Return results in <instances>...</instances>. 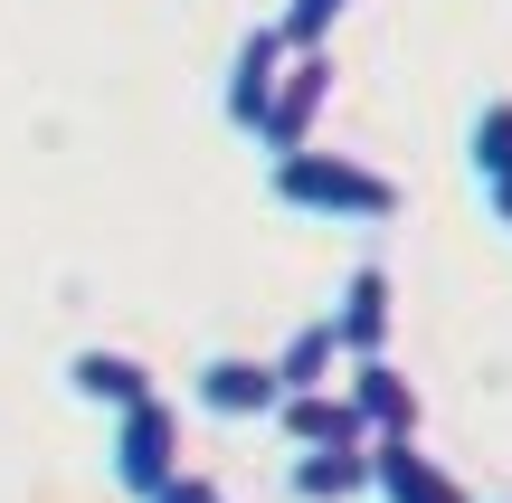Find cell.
Masks as SVG:
<instances>
[{
    "instance_id": "obj_4",
    "label": "cell",
    "mask_w": 512,
    "mask_h": 503,
    "mask_svg": "<svg viewBox=\"0 0 512 503\" xmlns=\"http://www.w3.org/2000/svg\"><path fill=\"white\" fill-rule=\"evenodd\" d=\"M323 105H332V48H294L285 86H275L266 124H256V152H266V162L304 152V143H313V124H323Z\"/></svg>"
},
{
    "instance_id": "obj_7",
    "label": "cell",
    "mask_w": 512,
    "mask_h": 503,
    "mask_svg": "<svg viewBox=\"0 0 512 503\" xmlns=\"http://www.w3.org/2000/svg\"><path fill=\"white\" fill-rule=\"evenodd\" d=\"M332 323H342V342H351V361H380L389 352V333H399V285H389V266H351L342 276V304H332Z\"/></svg>"
},
{
    "instance_id": "obj_5",
    "label": "cell",
    "mask_w": 512,
    "mask_h": 503,
    "mask_svg": "<svg viewBox=\"0 0 512 503\" xmlns=\"http://www.w3.org/2000/svg\"><path fill=\"white\" fill-rule=\"evenodd\" d=\"M190 399H200L209 418H275L285 409V371L256 352H209L200 380H190Z\"/></svg>"
},
{
    "instance_id": "obj_14",
    "label": "cell",
    "mask_w": 512,
    "mask_h": 503,
    "mask_svg": "<svg viewBox=\"0 0 512 503\" xmlns=\"http://www.w3.org/2000/svg\"><path fill=\"white\" fill-rule=\"evenodd\" d=\"M342 10H351V0H285V38H294V48H332Z\"/></svg>"
},
{
    "instance_id": "obj_8",
    "label": "cell",
    "mask_w": 512,
    "mask_h": 503,
    "mask_svg": "<svg viewBox=\"0 0 512 503\" xmlns=\"http://www.w3.org/2000/svg\"><path fill=\"white\" fill-rule=\"evenodd\" d=\"M342 390L361 399L370 437H418V428H427V399H418V380H408L389 352H380V361H351V371H342Z\"/></svg>"
},
{
    "instance_id": "obj_13",
    "label": "cell",
    "mask_w": 512,
    "mask_h": 503,
    "mask_svg": "<svg viewBox=\"0 0 512 503\" xmlns=\"http://www.w3.org/2000/svg\"><path fill=\"white\" fill-rule=\"evenodd\" d=\"M465 171H475V190L512 181V95H484L475 105V124H465Z\"/></svg>"
},
{
    "instance_id": "obj_9",
    "label": "cell",
    "mask_w": 512,
    "mask_h": 503,
    "mask_svg": "<svg viewBox=\"0 0 512 503\" xmlns=\"http://www.w3.org/2000/svg\"><path fill=\"white\" fill-rule=\"evenodd\" d=\"M67 390L86 399V409L124 418V409H143V399H162V371L133 361V352H76V361H67Z\"/></svg>"
},
{
    "instance_id": "obj_6",
    "label": "cell",
    "mask_w": 512,
    "mask_h": 503,
    "mask_svg": "<svg viewBox=\"0 0 512 503\" xmlns=\"http://www.w3.org/2000/svg\"><path fill=\"white\" fill-rule=\"evenodd\" d=\"M285 447H370V418H361V399L332 380V390H285V409L266 418Z\"/></svg>"
},
{
    "instance_id": "obj_1",
    "label": "cell",
    "mask_w": 512,
    "mask_h": 503,
    "mask_svg": "<svg viewBox=\"0 0 512 503\" xmlns=\"http://www.w3.org/2000/svg\"><path fill=\"white\" fill-rule=\"evenodd\" d=\"M266 190L275 209H294V219H332V228H389L399 219V181L370 162H351V152H285V162H266Z\"/></svg>"
},
{
    "instance_id": "obj_2",
    "label": "cell",
    "mask_w": 512,
    "mask_h": 503,
    "mask_svg": "<svg viewBox=\"0 0 512 503\" xmlns=\"http://www.w3.org/2000/svg\"><path fill=\"white\" fill-rule=\"evenodd\" d=\"M114 485H124L133 503H152L171 485V475H181V409H171V399H143V409H124L114 418Z\"/></svg>"
},
{
    "instance_id": "obj_12",
    "label": "cell",
    "mask_w": 512,
    "mask_h": 503,
    "mask_svg": "<svg viewBox=\"0 0 512 503\" xmlns=\"http://www.w3.org/2000/svg\"><path fill=\"white\" fill-rule=\"evenodd\" d=\"M275 371H285V390H332V380L351 371V342H342V323H332V304H323L313 323H294V333H285Z\"/></svg>"
},
{
    "instance_id": "obj_10",
    "label": "cell",
    "mask_w": 512,
    "mask_h": 503,
    "mask_svg": "<svg viewBox=\"0 0 512 503\" xmlns=\"http://www.w3.org/2000/svg\"><path fill=\"white\" fill-rule=\"evenodd\" d=\"M370 466H380V503H475L418 437H370Z\"/></svg>"
},
{
    "instance_id": "obj_3",
    "label": "cell",
    "mask_w": 512,
    "mask_h": 503,
    "mask_svg": "<svg viewBox=\"0 0 512 503\" xmlns=\"http://www.w3.org/2000/svg\"><path fill=\"white\" fill-rule=\"evenodd\" d=\"M285 67H294L285 19H256V29L238 38V57H228V86H219L228 133H247V143H256V124H266V105H275V86H285Z\"/></svg>"
},
{
    "instance_id": "obj_11",
    "label": "cell",
    "mask_w": 512,
    "mask_h": 503,
    "mask_svg": "<svg viewBox=\"0 0 512 503\" xmlns=\"http://www.w3.org/2000/svg\"><path fill=\"white\" fill-rule=\"evenodd\" d=\"M294 503H361L380 494V466H370V447H294Z\"/></svg>"
},
{
    "instance_id": "obj_15",
    "label": "cell",
    "mask_w": 512,
    "mask_h": 503,
    "mask_svg": "<svg viewBox=\"0 0 512 503\" xmlns=\"http://www.w3.org/2000/svg\"><path fill=\"white\" fill-rule=\"evenodd\" d=\"M152 503H228V494H219V485H209V475H190V466H181V475H171V485H162V494H152Z\"/></svg>"
},
{
    "instance_id": "obj_16",
    "label": "cell",
    "mask_w": 512,
    "mask_h": 503,
    "mask_svg": "<svg viewBox=\"0 0 512 503\" xmlns=\"http://www.w3.org/2000/svg\"><path fill=\"white\" fill-rule=\"evenodd\" d=\"M475 200H484V219H494L503 238H512V181H503V190H475Z\"/></svg>"
}]
</instances>
